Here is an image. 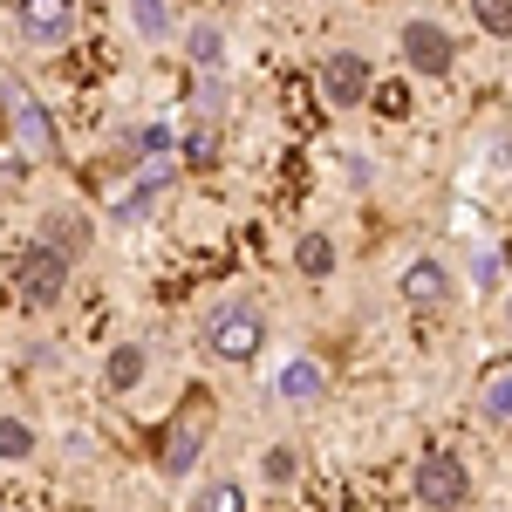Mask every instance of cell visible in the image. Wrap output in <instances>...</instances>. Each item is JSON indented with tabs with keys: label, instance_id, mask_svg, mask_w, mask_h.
Listing matches in <instances>:
<instances>
[{
	"label": "cell",
	"instance_id": "obj_21",
	"mask_svg": "<svg viewBox=\"0 0 512 512\" xmlns=\"http://www.w3.org/2000/svg\"><path fill=\"white\" fill-rule=\"evenodd\" d=\"M472 21H478V35L512 41V0H472Z\"/></svg>",
	"mask_w": 512,
	"mask_h": 512
},
{
	"label": "cell",
	"instance_id": "obj_16",
	"mask_svg": "<svg viewBox=\"0 0 512 512\" xmlns=\"http://www.w3.org/2000/svg\"><path fill=\"white\" fill-rule=\"evenodd\" d=\"M178 158L192 164V171H212V164H219V123H212V117H198L192 130L178 137Z\"/></svg>",
	"mask_w": 512,
	"mask_h": 512
},
{
	"label": "cell",
	"instance_id": "obj_22",
	"mask_svg": "<svg viewBox=\"0 0 512 512\" xmlns=\"http://www.w3.org/2000/svg\"><path fill=\"white\" fill-rule=\"evenodd\" d=\"M192 103H198V117H212V123L226 117V82H219V69H212V76H198V96H192Z\"/></svg>",
	"mask_w": 512,
	"mask_h": 512
},
{
	"label": "cell",
	"instance_id": "obj_18",
	"mask_svg": "<svg viewBox=\"0 0 512 512\" xmlns=\"http://www.w3.org/2000/svg\"><path fill=\"white\" fill-rule=\"evenodd\" d=\"M478 417H485V424H512V362L478 390Z\"/></svg>",
	"mask_w": 512,
	"mask_h": 512
},
{
	"label": "cell",
	"instance_id": "obj_8",
	"mask_svg": "<svg viewBox=\"0 0 512 512\" xmlns=\"http://www.w3.org/2000/svg\"><path fill=\"white\" fill-rule=\"evenodd\" d=\"M321 103L328 110H362L369 103V89H376V62L362 55V48H335L328 62H321Z\"/></svg>",
	"mask_w": 512,
	"mask_h": 512
},
{
	"label": "cell",
	"instance_id": "obj_9",
	"mask_svg": "<svg viewBox=\"0 0 512 512\" xmlns=\"http://www.w3.org/2000/svg\"><path fill=\"white\" fill-rule=\"evenodd\" d=\"M14 28H21L28 48H62V41L76 35V0H21Z\"/></svg>",
	"mask_w": 512,
	"mask_h": 512
},
{
	"label": "cell",
	"instance_id": "obj_2",
	"mask_svg": "<svg viewBox=\"0 0 512 512\" xmlns=\"http://www.w3.org/2000/svg\"><path fill=\"white\" fill-rule=\"evenodd\" d=\"M69 274H76V253H62V246H48V239L35 233L21 246V260H14V301H21L28 315H48V308H62Z\"/></svg>",
	"mask_w": 512,
	"mask_h": 512
},
{
	"label": "cell",
	"instance_id": "obj_24",
	"mask_svg": "<svg viewBox=\"0 0 512 512\" xmlns=\"http://www.w3.org/2000/svg\"><path fill=\"white\" fill-rule=\"evenodd\" d=\"M472 274H478V287H492V280H499V260H492V253H478Z\"/></svg>",
	"mask_w": 512,
	"mask_h": 512
},
{
	"label": "cell",
	"instance_id": "obj_25",
	"mask_svg": "<svg viewBox=\"0 0 512 512\" xmlns=\"http://www.w3.org/2000/svg\"><path fill=\"white\" fill-rule=\"evenodd\" d=\"M506 321H512V294H506Z\"/></svg>",
	"mask_w": 512,
	"mask_h": 512
},
{
	"label": "cell",
	"instance_id": "obj_15",
	"mask_svg": "<svg viewBox=\"0 0 512 512\" xmlns=\"http://www.w3.org/2000/svg\"><path fill=\"white\" fill-rule=\"evenodd\" d=\"M123 7H130V28H137V41L164 48V41L178 35V21H171V0H123Z\"/></svg>",
	"mask_w": 512,
	"mask_h": 512
},
{
	"label": "cell",
	"instance_id": "obj_26",
	"mask_svg": "<svg viewBox=\"0 0 512 512\" xmlns=\"http://www.w3.org/2000/svg\"><path fill=\"white\" fill-rule=\"evenodd\" d=\"M0 512H7V506H0Z\"/></svg>",
	"mask_w": 512,
	"mask_h": 512
},
{
	"label": "cell",
	"instance_id": "obj_5",
	"mask_svg": "<svg viewBox=\"0 0 512 512\" xmlns=\"http://www.w3.org/2000/svg\"><path fill=\"white\" fill-rule=\"evenodd\" d=\"M410 492H417V506H424V512H465V506H472V472H465L458 451L431 444V451L417 458V472H410Z\"/></svg>",
	"mask_w": 512,
	"mask_h": 512
},
{
	"label": "cell",
	"instance_id": "obj_1",
	"mask_svg": "<svg viewBox=\"0 0 512 512\" xmlns=\"http://www.w3.org/2000/svg\"><path fill=\"white\" fill-rule=\"evenodd\" d=\"M198 349L226 369H246L267 355V308L253 294H219L205 315H198Z\"/></svg>",
	"mask_w": 512,
	"mask_h": 512
},
{
	"label": "cell",
	"instance_id": "obj_20",
	"mask_svg": "<svg viewBox=\"0 0 512 512\" xmlns=\"http://www.w3.org/2000/svg\"><path fill=\"white\" fill-rule=\"evenodd\" d=\"M35 451H41L35 424H21V417H0V458H7V465H21V458H35Z\"/></svg>",
	"mask_w": 512,
	"mask_h": 512
},
{
	"label": "cell",
	"instance_id": "obj_4",
	"mask_svg": "<svg viewBox=\"0 0 512 512\" xmlns=\"http://www.w3.org/2000/svg\"><path fill=\"white\" fill-rule=\"evenodd\" d=\"M0 117H7V144L21 151L28 164H48L55 158V117L41 110V96L28 89V82H0Z\"/></svg>",
	"mask_w": 512,
	"mask_h": 512
},
{
	"label": "cell",
	"instance_id": "obj_11",
	"mask_svg": "<svg viewBox=\"0 0 512 512\" xmlns=\"http://www.w3.org/2000/svg\"><path fill=\"white\" fill-rule=\"evenodd\" d=\"M185 62H192L198 76H212V69H226V48H233V35H226V21H192L185 28Z\"/></svg>",
	"mask_w": 512,
	"mask_h": 512
},
{
	"label": "cell",
	"instance_id": "obj_10",
	"mask_svg": "<svg viewBox=\"0 0 512 512\" xmlns=\"http://www.w3.org/2000/svg\"><path fill=\"white\" fill-rule=\"evenodd\" d=\"M328 396V369H321L315 355H287L274 369V403H287V410H308V403H321Z\"/></svg>",
	"mask_w": 512,
	"mask_h": 512
},
{
	"label": "cell",
	"instance_id": "obj_13",
	"mask_svg": "<svg viewBox=\"0 0 512 512\" xmlns=\"http://www.w3.org/2000/svg\"><path fill=\"white\" fill-rule=\"evenodd\" d=\"M342 253H335V233H301L294 239V274L301 280H335Z\"/></svg>",
	"mask_w": 512,
	"mask_h": 512
},
{
	"label": "cell",
	"instance_id": "obj_19",
	"mask_svg": "<svg viewBox=\"0 0 512 512\" xmlns=\"http://www.w3.org/2000/svg\"><path fill=\"white\" fill-rule=\"evenodd\" d=\"M260 478H267V485H294V478H301V451H294V444H267V451H260Z\"/></svg>",
	"mask_w": 512,
	"mask_h": 512
},
{
	"label": "cell",
	"instance_id": "obj_12",
	"mask_svg": "<svg viewBox=\"0 0 512 512\" xmlns=\"http://www.w3.org/2000/svg\"><path fill=\"white\" fill-rule=\"evenodd\" d=\"M144 376H151V355H144V342H117V349L103 355V390H110V396H130Z\"/></svg>",
	"mask_w": 512,
	"mask_h": 512
},
{
	"label": "cell",
	"instance_id": "obj_23",
	"mask_svg": "<svg viewBox=\"0 0 512 512\" xmlns=\"http://www.w3.org/2000/svg\"><path fill=\"white\" fill-rule=\"evenodd\" d=\"M28 171H35V164L21 158V151H0V198L21 192V185H28Z\"/></svg>",
	"mask_w": 512,
	"mask_h": 512
},
{
	"label": "cell",
	"instance_id": "obj_6",
	"mask_svg": "<svg viewBox=\"0 0 512 512\" xmlns=\"http://www.w3.org/2000/svg\"><path fill=\"white\" fill-rule=\"evenodd\" d=\"M396 301L417 308V315L451 308V301H458V274H451V260H444V253H410L403 274H396Z\"/></svg>",
	"mask_w": 512,
	"mask_h": 512
},
{
	"label": "cell",
	"instance_id": "obj_7",
	"mask_svg": "<svg viewBox=\"0 0 512 512\" xmlns=\"http://www.w3.org/2000/svg\"><path fill=\"white\" fill-rule=\"evenodd\" d=\"M396 48H403V62H410L417 76H431V82H444L458 69V35H451L444 21H431V14H410V21L396 28Z\"/></svg>",
	"mask_w": 512,
	"mask_h": 512
},
{
	"label": "cell",
	"instance_id": "obj_3",
	"mask_svg": "<svg viewBox=\"0 0 512 512\" xmlns=\"http://www.w3.org/2000/svg\"><path fill=\"white\" fill-rule=\"evenodd\" d=\"M205 444H212V396L192 390L185 410H178V417L164 424V437H158V472L164 478H192L198 458H205Z\"/></svg>",
	"mask_w": 512,
	"mask_h": 512
},
{
	"label": "cell",
	"instance_id": "obj_14",
	"mask_svg": "<svg viewBox=\"0 0 512 512\" xmlns=\"http://www.w3.org/2000/svg\"><path fill=\"white\" fill-rule=\"evenodd\" d=\"M89 233H96V226L82 219L76 205H55V212H41V239H48V246H62V253H89Z\"/></svg>",
	"mask_w": 512,
	"mask_h": 512
},
{
	"label": "cell",
	"instance_id": "obj_17",
	"mask_svg": "<svg viewBox=\"0 0 512 512\" xmlns=\"http://www.w3.org/2000/svg\"><path fill=\"white\" fill-rule=\"evenodd\" d=\"M192 512H246V485H239V478H205Z\"/></svg>",
	"mask_w": 512,
	"mask_h": 512
}]
</instances>
